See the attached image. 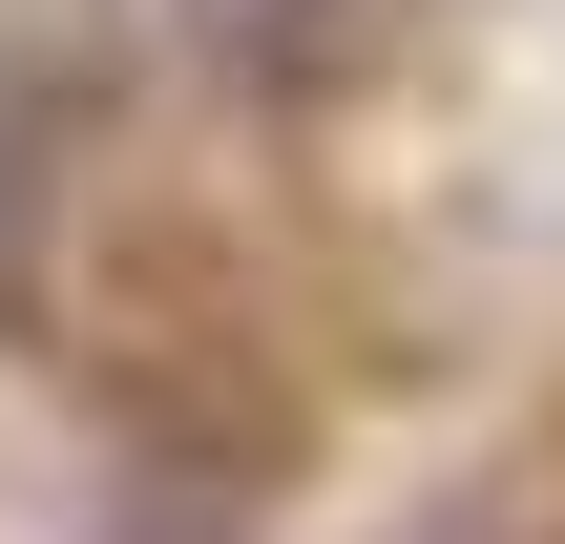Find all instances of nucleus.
<instances>
[{"mask_svg": "<svg viewBox=\"0 0 565 544\" xmlns=\"http://www.w3.org/2000/svg\"><path fill=\"white\" fill-rule=\"evenodd\" d=\"M189 42L252 84V105H335L398 63V0H189Z\"/></svg>", "mask_w": 565, "mask_h": 544, "instance_id": "nucleus-1", "label": "nucleus"}]
</instances>
